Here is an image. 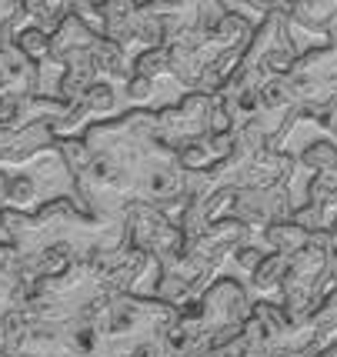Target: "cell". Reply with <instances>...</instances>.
Instances as JSON below:
<instances>
[{
  "mask_svg": "<svg viewBox=\"0 0 337 357\" xmlns=\"http://www.w3.org/2000/svg\"><path fill=\"white\" fill-rule=\"evenodd\" d=\"M0 231L20 254V261L44 250H70L80 261H91L100 248L123 241V220L91 218L74 197H54L37 211L0 207Z\"/></svg>",
  "mask_w": 337,
  "mask_h": 357,
  "instance_id": "6da1fadb",
  "label": "cell"
},
{
  "mask_svg": "<svg viewBox=\"0 0 337 357\" xmlns=\"http://www.w3.org/2000/svg\"><path fill=\"white\" fill-rule=\"evenodd\" d=\"M254 241H257V231L237 218H224L197 237H187L181 257L157 267L153 297L167 301L170 307H184L190 301H197L220 278V267L234 261L237 248L254 244Z\"/></svg>",
  "mask_w": 337,
  "mask_h": 357,
  "instance_id": "7a4b0ae2",
  "label": "cell"
},
{
  "mask_svg": "<svg viewBox=\"0 0 337 357\" xmlns=\"http://www.w3.org/2000/svg\"><path fill=\"white\" fill-rule=\"evenodd\" d=\"M254 20L237 10H230L214 31L184 37L177 44H170V77L177 80L184 91H204L217 93L234 67L241 63L247 44L254 37Z\"/></svg>",
  "mask_w": 337,
  "mask_h": 357,
  "instance_id": "3957f363",
  "label": "cell"
},
{
  "mask_svg": "<svg viewBox=\"0 0 337 357\" xmlns=\"http://www.w3.org/2000/svg\"><path fill=\"white\" fill-rule=\"evenodd\" d=\"M84 317H91L100 327L110 357H123L140 344L164 337V331L177 321V307H170L167 301L153 294L144 297L137 291H127V294H110Z\"/></svg>",
  "mask_w": 337,
  "mask_h": 357,
  "instance_id": "277c9868",
  "label": "cell"
},
{
  "mask_svg": "<svg viewBox=\"0 0 337 357\" xmlns=\"http://www.w3.org/2000/svg\"><path fill=\"white\" fill-rule=\"evenodd\" d=\"M331 250H334V237L331 234H310V241L287 261L277 304L297 324L310 321L314 307L327 294V284H331Z\"/></svg>",
  "mask_w": 337,
  "mask_h": 357,
  "instance_id": "5b68a950",
  "label": "cell"
},
{
  "mask_svg": "<svg viewBox=\"0 0 337 357\" xmlns=\"http://www.w3.org/2000/svg\"><path fill=\"white\" fill-rule=\"evenodd\" d=\"M217 130H234L217 93L187 91L177 104L157 107V137L164 140L174 154L181 147H187V144L207 140Z\"/></svg>",
  "mask_w": 337,
  "mask_h": 357,
  "instance_id": "8992f818",
  "label": "cell"
},
{
  "mask_svg": "<svg viewBox=\"0 0 337 357\" xmlns=\"http://www.w3.org/2000/svg\"><path fill=\"white\" fill-rule=\"evenodd\" d=\"M287 84L304 110V121H314V114L337 97V47L321 44L297 54L294 67L287 70Z\"/></svg>",
  "mask_w": 337,
  "mask_h": 357,
  "instance_id": "52a82bcc",
  "label": "cell"
},
{
  "mask_svg": "<svg viewBox=\"0 0 337 357\" xmlns=\"http://www.w3.org/2000/svg\"><path fill=\"white\" fill-rule=\"evenodd\" d=\"M123 241L140 250H147L157 261V267L174 261V257H181V250L187 244L181 224L170 214H164L160 207H151L144 201H134L123 211Z\"/></svg>",
  "mask_w": 337,
  "mask_h": 357,
  "instance_id": "ba28073f",
  "label": "cell"
},
{
  "mask_svg": "<svg viewBox=\"0 0 337 357\" xmlns=\"http://www.w3.org/2000/svg\"><path fill=\"white\" fill-rule=\"evenodd\" d=\"M160 31V44L170 47L184 37L214 31L217 24L230 14L224 0H144Z\"/></svg>",
  "mask_w": 337,
  "mask_h": 357,
  "instance_id": "9c48e42d",
  "label": "cell"
},
{
  "mask_svg": "<svg viewBox=\"0 0 337 357\" xmlns=\"http://www.w3.org/2000/svg\"><path fill=\"white\" fill-rule=\"evenodd\" d=\"M91 267L110 294H127V291H134L151 271L157 274V261H153L147 250L134 248V244H127V241L114 244V248H100L91 257Z\"/></svg>",
  "mask_w": 337,
  "mask_h": 357,
  "instance_id": "30bf717a",
  "label": "cell"
},
{
  "mask_svg": "<svg viewBox=\"0 0 337 357\" xmlns=\"http://www.w3.org/2000/svg\"><path fill=\"white\" fill-rule=\"evenodd\" d=\"M57 127L47 121H31V124H14L0 121V167H20L37 157L57 151Z\"/></svg>",
  "mask_w": 337,
  "mask_h": 357,
  "instance_id": "8fae6325",
  "label": "cell"
},
{
  "mask_svg": "<svg viewBox=\"0 0 337 357\" xmlns=\"http://www.w3.org/2000/svg\"><path fill=\"white\" fill-rule=\"evenodd\" d=\"M301 201H294V184H274V187H254V190H237L230 218L244 220L247 227H254L257 237L267 224L274 220H287L294 214V207Z\"/></svg>",
  "mask_w": 337,
  "mask_h": 357,
  "instance_id": "7c38bea8",
  "label": "cell"
},
{
  "mask_svg": "<svg viewBox=\"0 0 337 357\" xmlns=\"http://www.w3.org/2000/svg\"><path fill=\"white\" fill-rule=\"evenodd\" d=\"M91 20L97 31L117 47L130 50L137 44V24H140V0H97L77 10Z\"/></svg>",
  "mask_w": 337,
  "mask_h": 357,
  "instance_id": "4fadbf2b",
  "label": "cell"
},
{
  "mask_svg": "<svg viewBox=\"0 0 337 357\" xmlns=\"http://www.w3.org/2000/svg\"><path fill=\"white\" fill-rule=\"evenodd\" d=\"M24 301H27V280L20 254L10 241H0V317L24 307Z\"/></svg>",
  "mask_w": 337,
  "mask_h": 357,
  "instance_id": "5bb4252c",
  "label": "cell"
},
{
  "mask_svg": "<svg viewBox=\"0 0 337 357\" xmlns=\"http://www.w3.org/2000/svg\"><path fill=\"white\" fill-rule=\"evenodd\" d=\"M207 354L211 357H274V351H271V344L264 337V331L257 327V321L250 317L234 337H227L224 344L211 347Z\"/></svg>",
  "mask_w": 337,
  "mask_h": 357,
  "instance_id": "9a60e30c",
  "label": "cell"
},
{
  "mask_svg": "<svg viewBox=\"0 0 337 357\" xmlns=\"http://www.w3.org/2000/svg\"><path fill=\"white\" fill-rule=\"evenodd\" d=\"M307 241H310V231H304L297 220H274V224H267L261 231V244L267 250H277V254H287L294 257L297 250L304 248Z\"/></svg>",
  "mask_w": 337,
  "mask_h": 357,
  "instance_id": "2e32d148",
  "label": "cell"
},
{
  "mask_svg": "<svg viewBox=\"0 0 337 357\" xmlns=\"http://www.w3.org/2000/svg\"><path fill=\"white\" fill-rule=\"evenodd\" d=\"M287 254H277V250H267L264 261L254 271H250V291L254 294H280V284H284V271H287Z\"/></svg>",
  "mask_w": 337,
  "mask_h": 357,
  "instance_id": "e0dca14e",
  "label": "cell"
},
{
  "mask_svg": "<svg viewBox=\"0 0 337 357\" xmlns=\"http://www.w3.org/2000/svg\"><path fill=\"white\" fill-rule=\"evenodd\" d=\"M77 107L84 110L91 121H104L107 114L117 110V84H110V80H97L91 91L80 97V104Z\"/></svg>",
  "mask_w": 337,
  "mask_h": 357,
  "instance_id": "ac0fdd59",
  "label": "cell"
},
{
  "mask_svg": "<svg viewBox=\"0 0 337 357\" xmlns=\"http://www.w3.org/2000/svg\"><path fill=\"white\" fill-rule=\"evenodd\" d=\"M297 164H301V171H307V174L334 171V167H337V144L331 137L310 140L304 151L297 154Z\"/></svg>",
  "mask_w": 337,
  "mask_h": 357,
  "instance_id": "d6986e66",
  "label": "cell"
},
{
  "mask_svg": "<svg viewBox=\"0 0 337 357\" xmlns=\"http://www.w3.org/2000/svg\"><path fill=\"white\" fill-rule=\"evenodd\" d=\"M310 327H314V334H317V341H321L324 347L337 337V284L321 297V304L314 307Z\"/></svg>",
  "mask_w": 337,
  "mask_h": 357,
  "instance_id": "ffe728a7",
  "label": "cell"
},
{
  "mask_svg": "<svg viewBox=\"0 0 337 357\" xmlns=\"http://www.w3.org/2000/svg\"><path fill=\"white\" fill-rule=\"evenodd\" d=\"M130 74H140V77H170V50L167 47H144L137 57L130 61Z\"/></svg>",
  "mask_w": 337,
  "mask_h": 357,
  "instance_id": "44dd1931",
  "label": "cell"
},
{
  "mask_svg": "<svg viewBox=\"0 0 337 357\" xmlns=\"http://www.w3.org/2000/svg\"><path fill=\"white\" fill-rule=\"evenodd\" d=\"M14 44L20 47L31 61L40 63V67H44V63H50V33L40 31L37 24H24V27L14 33Z\"/></svg>",
  "mask_w": 337,
  "mask_h": 357,
  "instance_id": "7402d4cb",
  "label": "cell"
},
{
  "mask_svg": "<svg viewBox=\"0 0 337 357\" xmlns=\"http://www.w3.org/2000/svg\"><path fill=\"white\" fill-rule=\"evenodd\" d=\"M7 207L17 211H37V181L27 174H10V190H7Z\"/></svg>",
  "mask_w": 337,
  "mask_h": 357,
  "instance_id": "603a6c76",
  "label": "cell"
},
{
  "mask_svg": "<svg viewBox=\"0 0 337 357\" xmlns=\"http://www.w3.org/2000/svg\"><path fill=\"white\" fill-rule=\"evenodd\" d=\"M214 160H220V157H217V151L211 147V137L197 140V144H187V147H181V151H177V164H181L184 171H190V174H194V171H207Z\"/></svg>",
  "mask_w": 337,
  "mask_h": 357,
  "instance_id": "cb8c5ba5",
  "label": "cell"
},
{
  "mask_svg": "<svg viewBox=\"0 0 337 357\" xmlns=\"http://www.w3.org/2000/svg\"><path fill=\"white\" fill-rule=\"evenodd\" d=\"M27 24V0H0V44H10Z\"/></svg>",
  "mask_w": 337,
  "mask_h": 357,
  "instance_id": "d4e9b609",
  "label": "cell"
},
{
  "mask_svg": "<svg viewBox=\"0 0 337 357\" xmlns=\"http://www.w3.org/2000/svg\"><path fill=\"white\" fill-rule=\"evenodd\" d=\"M153 87H157V80L140 77V74H130L127 84H123V97H127V100H134V104H147V100L153 97Z\"/></svg>",
  "mask_w": 337,
  "mask_h": 357,
  "instance_id": "484cf974",
  "label": "cell"
},
{
  "mask_svg": "<svg viewBox=\"0 0 337 357\" xmlns=\"http://www.w3.org/2000/svg\"><path fill=\"white\" fill-rule=\"evenodd\" d=\"M264 254H267V248L254 241V244H244V248H237V254H234V264L241 267L244 274H250V271H254V267L264 261Z\"/></svg>",
  "mask_w": 337,
  "mask_h": 357,
  "instance_id": "4316f807",
  "label": "cell"
},
{
  "mask_svg": "<svg viewBox=\"0 0 337 357\" xmlns=\"http://www.w3.org/2000/svg\"><path fill=\"white\" fill-rule=\"evenodd\" d=\"M314 124L321 127L324 134H327V137L337 144V97L324 110H317V114H314Z\"/></svg>",
  "mask_w": 337,
  "mask_h": 357,
  "instance_id": "83f0119b",
  "label": "cell"
},
{
  "mask_svg": "<svg viewBox=\"0 0 337 357\" xmlns=\"http://www.w3.org/2000/svg\"><path fill=\"white\" fill-rule=\"evenodd\" d=\"M294 3H297V0H247V7H254L261 17L264 14H287L291 17Z\"/></svg>",
  "mask_w": 337,
  "mask_h": 357,
  "instance_id": "f1b7e54d",
  "label": "cell"
},
{
  "mask_svg": "<svg viewBox=\"0 0 337 357\" xmlns=\"http://www.w3.org/2000/svg\"><path fill=\"white\" fill-rule=\"evenodd\" d=\"M123 357H174V354H170L167 347H164V341L157 337V341H147V344H140V347H134V351H127Z\"/></svg>",
  "mask_w": 337,
  "mask_h": 357,
  "instance_id": "f546056e",
  "label": "cell"
},
{
  "mask_svg": "<svg viewBox=\"0 0 337 357\" xmlns=\"http://www.w3.org/2000/svg\"><path fill=\"white\" fill-rule=\"evenodd\" d=\"M7 190H10V174L0 167V207H7Z\"/></svg>",
  "mask_w": 337,
  "mask_h": 357,
  "instance_id": "4dcf8cb0",
  "label": "cell"
},
{
  "mask_svg": "<svg viewBox=\"0 0 337 357\" xmlns=\"http://www.w3.org/2000/svg\"><path fill=\"white\" fill-rule=\"evenodd\" d=\"M0 357H7V317H0Z\"/></svg>",
  "mask_w": 337,
  "mask_h": 357,
  "instance_id": "1f68e13d",
  "label": "cell"
},
{
  "mask_svg": "<svg viewBox=\"0 0 337 357\" xmlns=\"http://www.w3.org/2000/svg\"><path fill=\"white\" fill-rule=\"evenodd\" d=\"M331 284H337V244L331 250Z\"/></svg>",
  "mask_w": 337,
  "mask_h": 357,
  "instance_id": "d6a6232c",
  "label": "cell"
},
{
  "mask_svg": "<svg viewBox=\"0 0 337 357\" xmlns=\"http://www.w3.org/2000/svg\"><path fill=\"white\" fill-rule=\"evenodd\" d=\"M317 357H337V341H331V344H327V347H324V351H321V354H317Z\"/></svg>",
  "mask_w": 337,
  "mask_h": 357,
  "instance_id": "836d02e7",
  "label": "cell"
},
{
  "mask_svg": "<svg viewBox=\"0 0 337 357\" xmlns=\"http://www.w3.org/2000/svg\"><path fill=\"white\" fill-rule=\"evenodd\" d=\"M331 237H334V244H337V218H334V224H331Z\"/></svg>",
  "mask_w": 337,
  "mask_h": 357,
  "instance_id": "e575fe53",
  "label": "cell"
},
{
  "mask_svg": "<svg viewBox=\"0 0 337 357\" xmlns=\"http://www.w3.org/2000/svg\"><path fill=\"white\" fill-rule=\"evenodd\" d=\"M197 357H211V354H197Z\"/></svg>",
  "mask_w": 337,
  "mask_h": 357,
  "instance_id": "d590c367",
  "label": "cell"
},
{
  "mask_svg": "<svg viewBox=\"0 0 337 357\" xmlns=\"http://www.w3.org/2000/svg\"><path fill=\"white\" fill-rule=\"evenodd\" d=\"M93 3H97V0H93Z\"/></svg>",
  "mask_w": 337,
  "mask_h": 357,
  "instance_id": "8d00e7d4",
  "label": "cell"
}]
</instances>
